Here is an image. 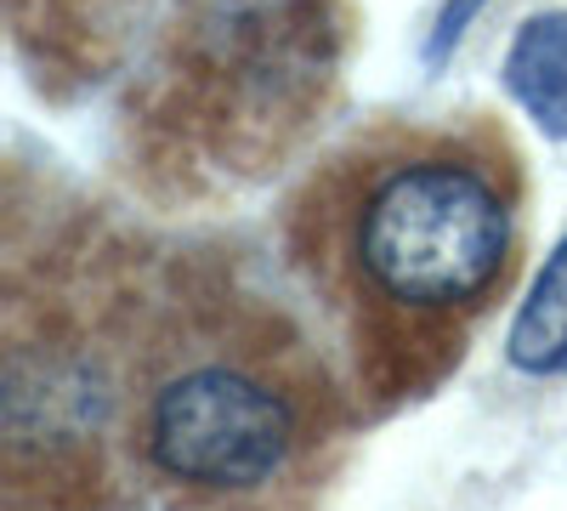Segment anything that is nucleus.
<instances>
[{"mask_svg": "<svg viewBox=\"0 0 567 511\" xmlns=\"http://www.w3.org/2000/svg\"><path fill=\"white\" fill-rule=\"evenodd\" d=\"M528 176L494 120H392L336 149L290 205L307 285L358 415L437 392L511 296Z\"/></svg>", "mask_w": 567, "mask_h": 511, "instance_id": "f257e3e1", "label": "nucleus"}, {"mask_svg": "<svg viewBox=\"0 0 567 511\" xmlns=\"http://www.w3.org/2000/svg\"><path fill=\"white\" fill-rule=\"evenodd\" d=\"M358 421L329 347L256 290L154 278L131 381L148 511H318Z\"/></svg>", "mask_w": 567, "mask_h": 511, "instance_id": "f03ea898", "label": "nucleus"}, {"mask_svg": "<svg viewBox=\"0 0 567 511\" xmlns=\"http://www.w3.org/2000/svg\"><path fill=\"white\" fill-rule=\"evenodd\" d=\"M154 278L58 273L7 307V511H120L131 381Z\"/></svg>", "mask_w": 567, "mask_h": 511, "instance_id": "7ed1b4c3", "label": "nucleus"}, {"mask_svg": "<svg viewBox=\"0 0 567 511\" xmlns=\"http://www.w3.org/2000/svg\"><path fill=\"white\" fill-rule=\"evenodd\" d=\"M505 91L534 114V125L567 143V12H539L505 45Z\"/></svg>", "mask_w": 567, "mask_h": 511, "instance_id": "20e7f679", "label": "nucleus"}, {"mask_svg": "<svg viewBox=\"0 0 567 511\" xmlns=\"http://www.w3.org/2000/svg\"><path fill=\"white\" fill-rule=\"evenodd\" d=\"M505 352L523 376H567V239L545 256L528 302L516 307Z\"/></svg>", "mask_w": 567, "mask_h": 511, "instance_id": "39448f33", "label": "nucleus"}, {"mask_svg": "<svg viewBox=\"0 0 567 511\" xmlns=\"http://www.w3.org/2000/svg\"><path fill=\"white\" fill-rule=\"evenodd\" d=\"M477 7V0H460V7H449V18H443V34H460V23H465V12Z\"/></svg>", "mask_w": 567, "mask_h": 511, "instance_id": "423d86ee", "label": "nucleus"}]
</instances>
